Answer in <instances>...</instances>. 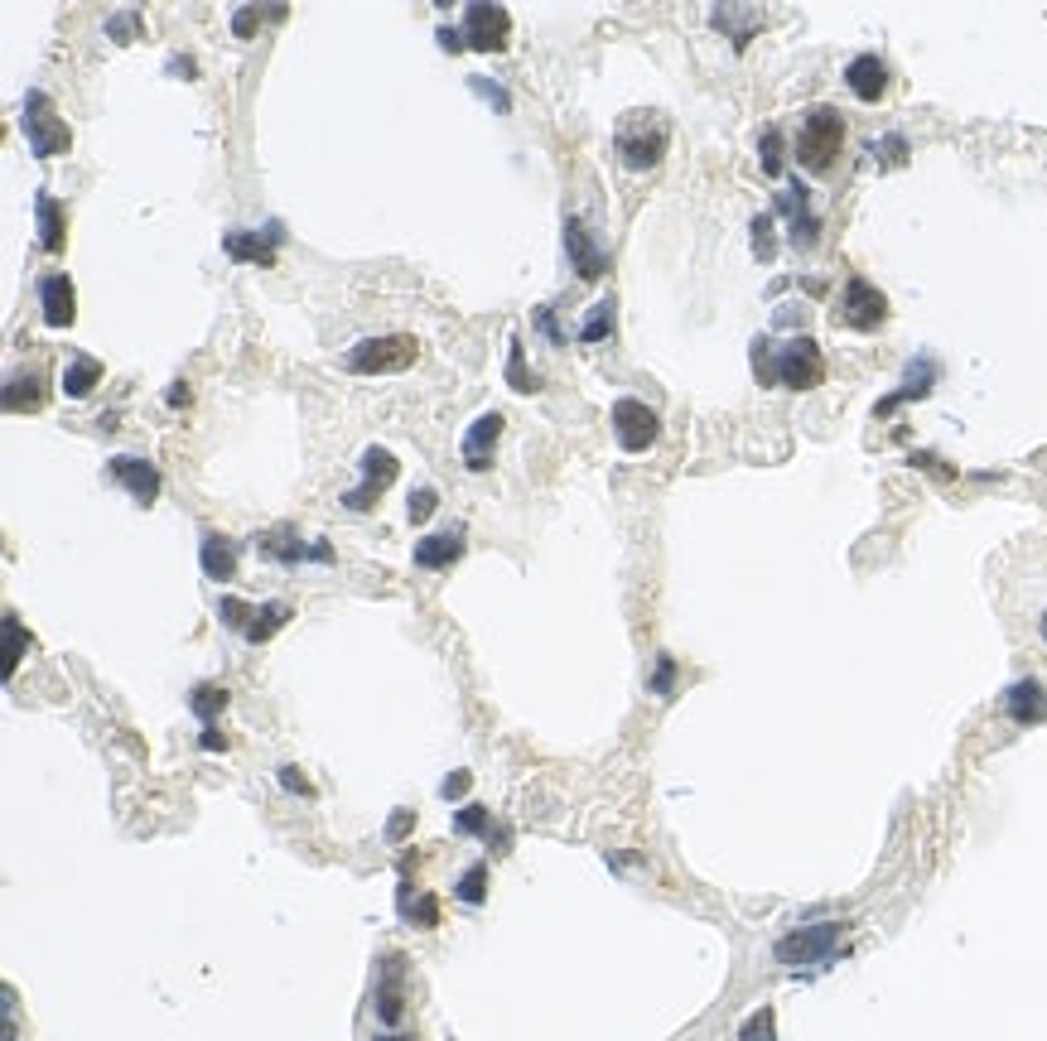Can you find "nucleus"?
I'll use <instances>...</instances> for the list:
<instances>
[{
  "mask_svg": "<svg viewBox=\"0 0 1047 1041\" xmlns=\"http://www.w3.org/2000/svg\"><path fill=\"white\" fill-rule=\"evenodd\" d=\"M101 381V362L97 357H87V352H72V362L63 366V395H72V401H82L87 391H92Z\"/></svg>",
  "mask_w": 1047,
  "mask_h": 1041,
  "instance_id": "b1692460",
  "label": "nucleus"
},
{
  "mask_svg": "<svg viewBox=\"0 0 1047 1041\" xmlns=\"http://www.w3.org/2000/svg\"><path fill=\"white\" fill-rule=\"evenodd\" d=\"M358 468H362V482H358L353 492H343V507H348V511H368L376 497H382L391 482H397V453L382 449V444H372L368 453H362Z\"/></svg>",
  "mask_w": 1047,
  "mask_h": 1041,
  "instance_id": "423d86ee",
  "label": "nucleus"
},
{
  "mask_svg": "<svg viewBox=\"0 0 1047 1041\" xmlns=\"http://www.w3.org/2000/svg\"><path fill=\"white\" fill-rule=\"evenodd\" d=\"M565 252H570L579 281H599L604 266H608L604 252L589 242V232H585V223H579V217H570V223H565Z\"/></svg>",
  "mask_w": 1047,
  "mask_h": 1041,
  "instance_id": "f3484780",
  "label": "nucleus"
},
{
  "mask_svg": "<svg viewBox=\"0 0 1047 1041\" xmlns=\"http://www.w3.org/2000/svg\"><path fill=\"white\" fill-rule=\"evenodd\" d=\"M275 232H281V227H275ZM275 232H271V237H261V232H227L223 246H227L232 261H261V266H271V261H275V242H281Z\"/></svg>",
  "mask_w": 1047,
  "mask_h": 1041,
  "instance_id": "4be33fe9",
  "label": "nucleus"
},
{
  "mask_svg": "<svg viewBox=\"0 0 1047 1041\" xmlns=\"http://www.w3.org/2000/svg\"><path fill=\"white\" fill-rule=\"evenodd\" d=\"M49 401V376L43 366H29V372H10L6 376V410L10 415H35Z\"/></svg>",
  "mask_w": 1047,
  "mask_h": 1041,
  "instance_id": "4468645a",
  "label": "nucleus"
},
{
  "mask_svg": "<svg viewBox=\"0 0 1047 1041\" xmlns=\"http://www.w3.org/2000/svg\"><path fill=\"white\" fill-rule=\"evenodd\" d=\"M608 333H614V299H604V304H594L589 310L585 328H579V343H604Z\"/></svg>",
  "mask_w": 1047,
  "mask_h": 1041,
  "instance_id": "bb28decb",
  "label": "nucleus"
},
{
  "mask_svg": "<svg viewBox=\"0 0 1047 1041\" xmlns=\"http://www.w3.org/2000/svg\"><path fill=\"white\" fill-rule=\"evenodd\" d=\"M1005 709L1014 714V724H1043V718H1047V690H1043L1038 680H1019V685H1009Z\"/></svg>",
  "mask_w": 1047,
  "mask_h": 1041,
  "instance_id": "6ab92c4d",
  "label": "nucleus"
},
{
  "mask_svg": "<svg viewBox=\"0 0 1047 1041\" xmlns=\"http://www.w3.org/2000/svg\"><path fill=\"white\" fill-rule=\"evenodd\" d=\"M198 743H203V753H223V747H227V738H223V733H217L213 724L203 728V738H198Z\"/></svg>",
  "mask_w": 1047,
  "mask_h": 1041,
  "instance_id": "09e8293b",
  "label": "nucleus"
},
{
  "mask_svg": "<svg viewBox=\"0 0 1047 1041\" xmlns=\"http://www.w3.org/2000/svg\"><path fill=\"white\" fill-rule=\"evenodd\" d=\"M507 381H512L517 391H536V386H541V376L521 362V338H512V347H507Z\"/></svg>",
  "mask_w": 1047,
  "mask_h": 1041,
  "instance_id": "c85d7f7f",
  "label": "nucleus"
},
{
  "mask_svg": "<svg viewBox=\"0 0 1047 1041\" xmlns=\"http://www.w3.org/2000/svg\"><path fill=\"white\" fill-rule=\"evenodd\" d=\"M39 310H43V324L53 328H68L78 318V299H72V281L63 271H49L39 281Z\"/></svg>",
  "mask_w": 1047,
  "mask_h": 1041,
  "instance_id": "2eb2a0df",
  "label": "nucleus"
},
{
  "mask_svg": "<svg viewBox=\"0 0 1047 1041\" xmlns=\"http://www.w3.org/2000/svg\"><path fill=\"white\" fill-rule=\"evenodd\" d=\"M672 676H676V661H672V656H657V676H652V690H657V695H672Z\"/></svg>",
  "mask_w": 1047,
  "mask_h": 1041,
  "instance_id": "37998d69",
  "label": "nucleus"
},
{
  "mask_svg": "<svg viewBox=\"0 0 1047 1041\" xmlns=\"http://www.w3.org/2000/svg\"><path fill=\"white\" fill-rule=\"evenodd\" d=\"M463 554V526H449V531H434L415 546V564L420 569H449Z\"/></svg>",
  "mask_w": 1047,
  "mask_h": 1041,
  "instance_id": "a211bd4d",
  "label": "nucleus"
},
{
  "mask_svg": "<svg viewBox=\"0 0 1047 1041\" xmlns=\"http://www.w3.org/2000/svg\"><path fill=\"white\" fill-rule=\"evenodd\" d=\"M469 786H473V776H469V772H449L444 782H440V796H444V801H459Z\"/></svg>",
  "mask_w": 1047,
  "mask_h": 1041,
  "instance_id": "79ce46f5",
  "label": "nucleus"
},
{
  "mask_svg": "<svg viewBox=\"0 0 1047 1041\" xmlns=\"http://www.w3.org/2000/svg\"><path fill=\"white\" fill-rule=\"evenodd\" d=\"M845 921H821V926H802V931H787L782 941L773 945V955L782 964H796V970H806V964H825L845 941Z\"/></svg>",
  "mask_w": 1047,
  "mask_h": 1041,
  "instance_id": "20e7f679",
  "label": "nucleus"
},
{
  "mask_svg": "<svg viewBox=\"0 0 1047 1041\" xmlns=\"http://www.w3.org/2000/svg\"><path fill=\"white\" fill-rule=\"evenodd\" d=\"M821 376H825V357L811 338H792L777 352V381L787 391H811V386H821Z\"/></svg>",
  "mask_w": 1047,
  "mask_h": 1041,
  "instance_id": "6e6552de",
  "label": "nucleus"
},
{
  "mask_svg": "<svg viewBox=\"0 0 1047 1041\" xmlns=\"http://www.w3.org/2000/svg\"><path fill=\"white\" fill-rule=\"evenodd\" d=\"M376 1041H415V1037H376Z\"/></svg>",
  "mask_w": 1047,
  "mask_h": 1041,
  "instance_id": "603ef678",
  "label": "nucleus"
},
{
  "mask_svg": "<svg viewBox=\"0 0 1047 1041\" xmlns=\"http://www.w3.org/2000/svg\"><path fill=\"white\" fill-rule=\"evenodd\" d=\"M35 223H39V246H43V252H63L68 223H63V208H58V198L49 194V188L35 198Z\"/></svg>",
  "mask_w": 1047,
  "mask_h": 1041,
  "instance_id": "aec40b11",
  "label": "nucleus"
},
{
  "mask_svg": "<svg viewBox=\"0 0 1047 1041\" xmlns=\"http://www.w3.org/2000/svg\"><path fill=\"white\" fill-rule=\"evenodd\" d=\"M107 29H111V39H126V35H136V29H140V14H136V10H126V14H111V20H107Z\"/></svg>",
  "mask_w": 1047,
  "mask_h": 1041,
  "instance_id": "c03bdc74",
  "label": "nucleus"
},
{
  "mask_svg": "<svg viewBox=\"0 0 1047 1041\" xmlns=\"http://www.w3.org/2000/svg\"><path fill=\"white\" fill-rule=\"evenodd\" d=\"M411 829H415V811H391V819H386V839L391 844H401Z\"/></svg>",
  "mask_w": 1047,
  "mask_h": 1041,
  "instance_id": "58836bf2",
  "label": "nucleus"
},
{
  "mask_svg": "<svg viewBox=\"0 0 1047 1041\" xmlns=\"http://www.w3.org/2000/svg\"><path fill=\"white\" fill-rule=\"evenodd\" d=\"M715 24H720V29H730V39H734V43H744V39H748V29H753V24H763V14H753V10H748L744 20H738L734 10H715Z\"/></svg>",
  "mask_w": 1047,
  "mask_h": 1041,
  "instance_id": "c9c22d12",
  "label": "nucleus"
},
{
  "mask_svg": "<svg viewBox=\"0 0 1047 1041\" xmlns=\"http://www.w3.org/2000/svg\"><path fill=\"white\" fill-rule=\"evenodd\" d=\"M614 434H618V444L628 449V453H643V449L657 444L662 420H657V410H652V405L623 395V401H614Z\"/></svg>",
  "mask_w": 1047,
  "mask_h": 1041,
  "instance_id": "0eeeda50",
  "label": "nucleus"
},
{
  "mask_svg": "<svg viewBox=\"0 0 1047 1041\" xmlns=\"http://www.w3.org/2000/svg\"><path fill=\"white\" fill-rule=\"evenodd\" d=\"M753 252L759 261H773V217H753Z\"/></svg>",
  "mask_w": 1047,
  "mask_h": 1041,
  "instance_id": "4c0bfd02",
  "label": "nucleus"
},
{
  "mask_svg": "<svg viewBox=\"0 0 1047 1041\" xmlns=\"http://www.w3.org/2000/svg\"><path fill=\"white\" fill-rule=\"evenodd\" d=\"M281 786H285V790H300V796H310V782H304L300 767H281Z\"/></svg>",
  "mask_w": 1047,
  "mask_h": 1041,
  "instance_id": "de8ad7c7",
  "label": "nucleus"
},
{
  "mask_svg": "<svg viewBox=\"0 0 1047 1041\" xmlns=\"http://www.w3.org/2000/svg\"><path fill=\"white\" fill-rule=\"evenodd\" d=\"M459 902H469V906H478L488 897V863H473V868H463V877H459Z\"/></svg>",
  "mask_w": 1047,
  "mask_h": 1041,
  "instance_id": "cd10ccee",
  "label": "nucleus"
},
{
  "mask_svg": "<svg viewBox=\"0 0 1047 1041\" xmlns=\"http://www.w3.org/2000/svg\"><path fill=\"white\" fill-rule=\"evenodd\" d=\"M223 709H227L223 685H194V714L203 718V724H213V714H223Z\"/></svg>",
  "mask_w": 1047,
  "mask_h": 1041,
  "instance_id": "c756f323",
  "label": "nucleus"
},
{
  "mask_svg": "<svg viewBox=\"0 0 1047 1041\" xmlns=\"http://www.w3.org/2000/svg\"><path fill=\"white\" fill-rule=\"evenodd\" d=\"M1038 627H1043V637H1047V612H1043V622H1038Z\"/></svg>",
  "mask_w": 1047,
  "mask_h": 1041,
  "instance_id": "864d4df0",
  "label": "nucleus"
},
{
  "mask_svg": "<svg viewBox=\"0 0 1047 1041\" xmlns=\"http://www.w3.org/2000/svg\"><path fill=\"white\" fill-rule=\"evenodd\" d=\"M285 622H290V603H261L252 627H246V641H271Z\"/></svg>",
  "mask_w": 1047,
  "mask_h": 1041,
  "instance_id": "393cba45",
  "label": "nucleus"
},
{
  "mask_svg": "<svg viewBox=\"0 0 1047 1041\" xmlns=\"http://www.w3.org/2000/svg\"><path fill=\"white\" fill-rule=\"evenodd\" d=\"M440 43L454 53V49H463V35H459V29H440Z\"/></svg>",
  "mask_w": 1047,
  "mask_h": 1041,
  "instance_id": "8fccbe9b",
  "label": "nucleus"
},
{
  "mask_svg": "<svg viewBox=\"0 0 1047 1041\" xmlns=\"http://www.w3.org/2000/svg\"><path fill=\"white\" fill-rule=\"evenodd\" d=\"M763 169L767 174L782 169V136H777V130H767V136H763Z\"/></svg>",
  "mask_w": 1047,
  "mask_h": 1041,
  "instance_id": "a19ab883",
  "label": "nucleus"
},
{
  "mask_svg": "<svg viewBox=\"0 0 1047 1041\" xmlns=\"http://www.w3.org/2000/svg\"><path fill=\"white\" fill-rule=\"evenodd\" d=\"M20 130H25V140H29V155L35 159H49L58 150H68V126L58 121V111H53V101L43 97V92H29L25 97V107H20Z\"/></svg>",
  "mask_w": 1047,
  "mask_h": 1041,
  "instance_id": "39448f33",
  "label": "nucleus"
},
{
  "mask_svg": "<svg viewBox=\"0 0 1047 1041\" xmlns=\"http://www.w3.org/2000/svg\"><path fill=\"white\" fill-rule=\"evenodd\" d=\"M434 507H440V492H434V488H415L411 497H405V517H411V526L430 521Z\"/></svg>",
  "mask_w": 1047,
  "mask_h": 1041,
  "instance_id": "2f4dec72",
  "label": "nucleus"
},
{
  "mask_svg": "<svg viewBox=\"0 0 1047 1041\" xmlns=\"http://www.w3.org/2000/svg\"><path fill=\"white\" fill-rule=\"evenodd\" d=\"M405 1018V974H401V955L382 960V974H376V1022L382 1028H401Z\"/></svg>",
  "mask_w": 1047,
  "mask_h": 1041,
  "instance_id": "9b49d317",
  "label": "nucleus"
},
{
  "mask_svg": "<svg viewBox=\"0 0 1047 1041\" xmlns=\"http://www.w3.org/2000/svg\"><path fill=\"white\" fill-rule=\"evenodd\" d=\"M845 82L860 101H879L883 92H889V63H883L879 53H860V58H850Z\"/></svg>",
  "mask_w": 1047,
  "mask_h": 1041,
  "instance_id": "dca6fc26",
  "label": "nucleus"
},
{
  "mask_svg": "<svg viewBox=\"0 0 1047 1041\" xmlns=\"http://www.w3.org/2000/svg\"><path fill=\"white\" fill-rule=\"evenodd\" d=\"M454 829H459V834H478V839H488L492 815L483 811V805H463V811L454 815Z\"/></svg>",
  "mask_w": 1047,
  "mask_h": 1041,
  "instance_id": "473e14b6",
  "label": "nucleus"
},
{
  "mask_svg": "<svg viewBox=\"0 0 1047 1041\" xmlns=\"http://www.w3.org/2000/svg\"><path fill=\"white\" fill-rule=\"evenodd\" d=\"M107 468H111V478L130 492V502L150 507L155 497H159V468L150 459H130V453H121V459H111Z\"/></svg>",
  "mask_w": 1047,
  "mask_h": 1041,
  "instance_id": "f8f14e48",
  "label": "nucleus"
},
{
  "mask_svg": "<svg viewBox=\"0 0 1047 1041\" xmlns=\"http://www.w3.org/2000/svg\"><path fill=\"white\" fill-rule=\"evenodd\" d=\"M840 318H845L850 328H879L883 318H889V299H883V289L860 281V275H850L845 295H840Z\"/></svg>",
  "mask_w": 1047,
  "mask_h": 1041,
  "instance_id": "9d476101",
  "label": "nucleus"
},
{
  "mask_svg": "<svg viewBox=\"0 0 1047 1041\" xmlns=\"http://www.w3.org/2000/svg\"><path fill=\"white\" fill-rule=\"evenodd\" d=\"M840 145H845V116L835 107H816L802 116V130H796V159L811 174H825L840 159Z\"/></svg>",
  "mask_w": 1047,
  "mask_h": 1041,
  "instance_id": "f03ea898",
  "label": "nucleus"
},
{
  "mask_svg": "<svg viewBox=\"0 0 1047 1041\" xmlns=\"http://www.w3.org/2000/svg\"><path fill=\"white\" fill-rule=\"evenodd\" d=\"M169 405H188V386H184V381H174V386H169Z\"/></svg>",
  "mask_w": 1047,
  "mask_h": 1041,
  "instance_id": "3c124183",
  "label": "nucleus"
},
{
  "mask_svg": "<svg viewBox=\"0 0 1047 1041\" xmlns=\"http://www.w3.org/2000/svg\"><path fill=\"white\" fill-rule=\"evenodd\" d=\"M217 612H223L227 627H237V632H246V627H252V618H256V608L242 603V598H217Z\"/></svg>",
  "mask_w": 1047,
  "mask_h": 1041,
  "instance_id": "e433bc0d",
  "label": "nucleus"
},
{
  "mask_svg": "<svg viewBox=\"0 0 1047 1041\" xmlns=\"http://www.w3.org/2000/svg\"><path fill=\"white\" fill-rule=\"evenodd\" d=\"M469 82H473V92H478V97H488L498 111H507V107H512V97H507V92H502V87L492 82V78H469Z\"/></svg>",
  "mask_w": 1047,
  "mask_h": 1041,
  "instance_id": "ea45409f",
  "label": "nucleus"
},
{
  "mask_svg": "<svg viewBox=\"0 0 1047 1041\" xmlns=\"http://www.w3.org/2000/svg\"><path fill=\"white\" fill-rule=\"evenodd\" d=\"M256 24H261V14L252 10V6H246V10H237V14H232V29H237V35L246 39V35H256Z\"/></svg>",
  "mask_w": 1047,
  "mask_h": 1041,
  "instance_id": "a18cd8bd",
  "label": "nucleus"
},
{
  "mask_svg": "<svg viewBox=\"0 0 1047 1041\" xmlns=\"http://www.w3.org/2000/svg\"><path fill=\"white\" fill-rule=\"evenodd\" d=\"M777 213H782V217H787V223H792V237L802 242V246H811V242H816L821 223H816V217L806 213V194H802V188H787V194L777 198Z\"/></svg>",
  "mask_w": 1047,
  "mask_h": 1041,
  "instance_id": "5701e85b",
  "label": "nucleus"
},
{
  "mask_svg": "<svg viewBox=\"0 0 1047 1041\" xmlns=\"http://www.w3.org/2000/svg\"><path fill=\"white\" fill-rule=\"evenodd\" d=\"M397 906H401V916H405V921H415V926H434V921H440V912H434V897H425V892L415 897L411 883H401Z\"/></svg>",
  "mask_w": 1047,
  "mask_h": 1041,
  "instance_id": "a878e982",
  "label": "nucleus"
},
{
  "mask_svg": "<svg viewBox=\"0 0 1047 1041\" xmlns=\"http://www.w3.org/2000/svg\"><path fill=\"white\" fill-rule=\"evenodd\" d=\"M463 39H469V49H483V53H502L507 39H512V14L502 6H469L463 10Z\"/></svg>",
  "mask_w": 1047,
  "mask_h": 1041,
  "instance_id": "1a4fd4ad",
  "label": "nucleus"
},
{
  "mask_svg": "<svg viewBox=\"0 0 1047 1041\" xmlns=\"http://www.w3.org/2000/svg\"><path fill=\"white\" fill-rule=\"evenodd\" d=\"M498 439H502V415L498 410H483V415L469 424V434H463V463H469L473 473H488Z\"/></svg>",
  "mask_w": 1047,
  "mask_h": 1041,
  "instance_id": "ddd939ff",
  "label": "nucleus"
},
{
  "mask_svg": "<svg viewBox=\"0 0 1047 1041\" xmlns=\"http://www.w3.org/2000/svg\"><path fill=\"white\" fill-rule=\"evenodd\" d=\"M738 1041H777V1013L773 1008H759V1013L738 1028Z\"/></svg>",
  "mask_w": 1047,
  "mask_h": 1041,
  "instance_id": "7c9ffc66",
  "label": "nucleus"
},
{
  "mask_svg": "<svg viewBox=\"0 0 1047 1041\" xmlns=\"http://www.w3.org/2000/svg\"><path fill=\"white\" fill-rule=\"evenodd\" d=\"M536 324H541V333H546L550 343H565V328L556 324V314H550V310H536Z\"/></svg>",
  "mask_w": 1047,
  "mask_h": 1041,
  "instance_id": "49530a36",
  "label": "nucleus"
},
{
  "mask_svg": "<svg viewBox=\"0 0 1047 1041\" xmlns=\"http://www.w3.org/2000/svg\"><path fill=\"white\" fill-rule=\"evenodd\" d=\"M198 560H203V574L217 579V583H227L232 574H237V546H232L227 536H203Z\"/></svg>",
  "mask_w": 1047,
  "mask_h": 1041,
  "instance_id": "412c9836",
  "label": "nucleus"
},
{
  "mask_svg": "<svg viewBox=\"0 0 1047 1041\" xmlns=\"http://www.w3.org/2000/svg\"><path fill=\"white\" fill-rule=\"evenodd\" d=\"M420 357V343L411 333H382V338H362L343 352V366L353 376H386V372H405Z\"/></svg>",
  "mask_w": 1047,
  "mask_h": 1041,
  "instance_id": "7ed1b4c3",
  "label": "nucleus"
},
{
  "mask_svg": "<svg viewBox=\"0 0 1047 1041\" xmlns=\"http://www.w3.org/2000/svg\"><path fill=\"white\" fill-rule=\"evenodd\" d=\"M753 376H759L763 386H773V381H777V352H773V343H767V338L753 343Z\"/></svg>",
  "mask_w": 1047,
  "mask_h": 1041,
  "instance_id": "f704fd0d",
  "label": "nucleus"
},
{
  "mask_svg": "<svg viewBox=\"0 0 1047 1041\" xmlns=\"http://www.w3.org/2000/svg\"><path fill=\"white\" fill-rule=\"evenodd\" d=\"M29 647V637H25V627L20 618H6V676H14L20 670V651Z\"/></svg>",
  "mask_w": 1047,
  "mask_h": 1041,
  "instance_id": "72a5a7b5",
  "label": "nucleus"
},
{
  "mask_svg": "<svg viewBox=\"0 0 1047 1041\" xmlns=\"http://www.w3.org/2000/svg\"><path fill=\"white\" fill-rule=\"evenodd\" d=\"M672 145V126L662 111H628L614 130V150L628 169H657Z\"/></svg>",
  "mask_w": 1047,
  "mask_h": 1041,
  "instance_id": "f257e3e1",
  "label": "nucleus"
}]
</instances>
